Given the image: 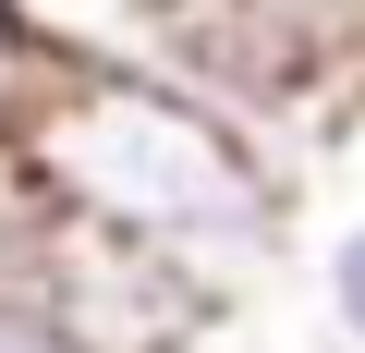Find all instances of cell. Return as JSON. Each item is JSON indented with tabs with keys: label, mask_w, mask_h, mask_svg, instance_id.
<instances>
[{
	"label": "cell",
	"mask_w": 365,
	"mask_h": 353,
	"mask_svg": "<svg viewBox=\"0 0 365 353\" xmlns=\"http://www.w3.org/2000/svg\"><path fill=\"white\" fill-rule=\"evenodd\" d=\"M37 268H49V317H61L73 353H195L220 329L146 244H122L98 220H61V208L37 220Z\"/></svg>",
	"instance_id": "2"
},
{
	"label": "cell",
	"mask_w": 365,
	"mask_h": 353,
	"mask_svg": "<svg viewBox=\"0 0 365 353\" xmlns=\"http://www.w3.org/2000/svg\"><path fill=\"white\" fill-rule=\"evenodd\" d=\"M317 305H329V341L365 353V220L329 232V256H317Z\"/></svg>",
	"instance_id": "5"
},
{
	"label": "cell",
	"mask_w": 365,
	"mask_h": 353,
	"mask_svg": "<svg viewBox=\"0 0 365 353\" xmlns=\"http://www.w3.org/2000/svg\"><path fill=\"white\" fill-rule=\"evenodd\" d=\"M13 146L37 170V208L146 244L207 317H232V305H256V280H280L292 183L195 98H170L146 73H37Z\"/></svg>",
	"instance_id": "1"
},
{
	"label": "cell",
	"mask_w": 365,
	"mask_h": 353,
	"mask_svg": "<svg viewBox=\"0 0 365 353\" xmlns=\"http://www.w3.org/2000/svg\"><path fill=\"white\" fill-rule=\"evenodd\" d=\"M49 220V208H37ZM37 220L0 232V353H73L61 317H49V268H37Z\"/></svg>",
	"instance_id": "4"
},
{
	"label": "cell",
	"mask_w": 365,
	"mask_h": 353,
	"mask_svg": "<svg viewBox=\"0 0 365 353\" xmlns=\"http://www.w3.org/2000/svg\"><path fill=\"white\" fill-rule=\"evenodd\" d=\"M37 73H146L158 61V0H0Z\"/></svg>",
	"instance_id": "3"
},
{
	"label": "cell",
	"mask_w": 365,
	"mask_h": 353,
	"mask_svg": "<svg viewBox=\"0 0 365 353\" xmlns=\"http://www.w3.org/2000/svg\"><path fill=\"white\" fill-rule=\"evenodd\" d=\"M37 220V170H25V146L0 134V232H25Z\"/></svg>",
	"instance_id": "6"
},
{
	"label": "cell",
	"mask_w": 365,
	"mask_h": 353,
	"mask_svg": "<svg viewBox=\"0 0 365 353\" xmlns=\"http://www.w3.org/2000/svg\"><path fill=\"white\" fill-rule=\"evenodd\" d=\"M25 98H37V61H25V37H13V25H0V134L25 122Z\"/></svg>",
	"instance_id": "7"
}]
</instances>
